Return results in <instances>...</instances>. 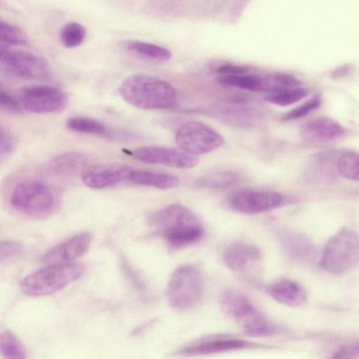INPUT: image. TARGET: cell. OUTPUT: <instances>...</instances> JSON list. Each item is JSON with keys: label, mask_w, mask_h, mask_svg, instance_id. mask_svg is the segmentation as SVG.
<instances>
[{"label": "cell", "mask_w": 359, "mask_h": 359, "mask_svg": "<svg viewBox=\"0 0 359 359\" xmlns=\"http://www.w3.org/2000/svg\"><path fill=\"white\" fill-rule=\"evenodd\" d=\"M148 222L174 249L197 243L204 235V229L197 217L180 204H171L153 212Z\"/></svg>", "instance_id": "obj_1"}, {"label": "cell", "mask_w": 359, "mask_h": 359, "mask_svg": "<svg viewBox=\"0 0 359 359\" xmlns=\"http://www.w3.org/2000/svg\"><path fill=\"white\" fill-rule=\"evenodd\" d=\"M118 92L128 103L142 109H165L173 107L177 95L167 81L136 74L127 77L120 85Z\"/></svg>", "instance_id": "obj_2"}, {"label": "cell", "mask_w": 359, "mask_h": 359, "mask_svg": "<svg viewBox=\"0 0 359 359\" xmlns=\"http://www.w3.org/2000/svg\"><path fill=\"white\" fill-rule=\"evenodd\" d=\"M84 270V266L80 263L50 264L25 277L20 283V289L29 297L50 295L79 279Z\"/></svg>", "instance_id": "obj_3"}, {"label": "cell", "mask_w": 359, "mask_h": 359, "mask_svg": "<svg viewBox=\"0 0 359 359\" xmlns=\"http://www.w3.org/2000/svg\"><path fill=\"white\" fill-rule=\"evenodd\" d=\"M203 290V279L198 269L191 265H182L171 274L167 287V299L172 309L184 311L200 302Z\"/></svg>", "instance_id": "obj_4"}, {"label": "cell", "mask_w": 359, "mask_h": 359, "mask_svg": "<svg viewBox=\"0 0 359 359\" xmlns=\"http://www.w3.org/2000/svg\"><path fill=\"white\" fill-rule=\"evenodd\" d=\"M358 257V235L353 229L344 228L327 241L322 254L320 266L327 272L339 273L354 266Z\"/></svg>", "instance_id": "obj_5"}, {"label": "cell", "mask_w": 359, "mask_h": 359, "mask_svg": "<svg viewBox=\"0 0 359 359\" xmlns=\"http://www.w3.org/2000/svg\"><path fill=\"white\" fill-rule=\"evenodd\" d=\"M11 203L18 212L32 217H42L52 212L55 198L44 183L34 180L24 181L13 189Z\"/></svg>", "instance_id": "obj_6"}, {"label": "cell", "mask_w": 359, "mask_h": 359, "mask_svg": "<svg viewBox=\"0 0 359 359\" xmlns=\"http://www.w3.org/2000/svg\"><path fill=\"white\" fill-rule=\"evenodd\" d=\"M175 142L180 149L196 156L219 148L224 140L209 125L192 120L180 125L175 134Z\"/></svg>", "instance_id": "obj_7"}, {"label": "cell", "mask_w": 359, "mask_h": 359, "mask_svg": "<svg viewBox=\"0 0 359 359\" xmlns=\"http://www.w3.org/2000/svg\"><path fill=\"white\" fill-rule=\"evenodd\" d=\"M18 100L21 108L35 114L60 112L68 104V97L62 90L42 84L22 87L18 92Z\"/></svg>", "instance_id": "obj_8"}, {"label": "cell", "mask_w": 359, "mask_h": 359, "mask_svg": "<svg viewBox=\"0 0 359 359\" xmlns=\"http://www.w3.org/2000/svg\"><path fill=\"white\" fill-rule=\"evenodd\" d=\"M0 66L13 76L26 79H45L50 73L48 64L41 57L1 43Z\"/></svg>", "instance_id": "obj_9"}, {"label": "cell", "mask_w": 359, "mask_h": 359, "mask_svg": "<svg viewBox=\"0 0 359 359\" xmlns=\"http://www.w3.org/2000/svg\"><path fill=\"white\" fill-rule=\"evenodd\" d=\"M264 346L227 334L202 337L178 349L175 354L182 356H198L226 353Z\"/></svg>", "instance_id": "obj_10"}, {"label": "cell", "mask_w": 359, "mask_h": 359, "mask_svg": "<svg viewBox=\"0 0 359 359\" xmlns=\"http://www.w3.org/2000/svg\"><path fill=\"white\" fill-rule=\"evenodd\" d=\"M212 116L221 123L238 129H255L264 121L262 111L243 102H231L215 107Z\"/></svg>", "instance_id": "obj_11"}, {"label": "cell", "mask_w": 359, "mask_h": 359, "mask_svg": "<svg viewBox=\"0 0 359 359\" xmlns=\"http://www.w3.org/2000/svg\"><path fill=\"white\" fill-rule=\"evenodd\" d=\"M131 155L144 163L161 164L176 168L187 169L196 166V156L180 148L165 147H142L133 150Z\"/></svg>", "instance_id": "obj_12"}, {"label": "cell", "mask_w": 359, "mask_h": 359, "mask_svg": "<svg viewBox=\"0 0 359 359\" xmlns=\"http://www.w3.org/2000/svg\"><path fill=\"white\" fill-rule=\"evenodd\" d=\"M276 235L280 248L292 260L307 265L315 263L317 248L307 236L290 228L278 229Z\"/></svg>", "instance_id": "obj_13"}, {"label": "cell", "mask_w": 359, "mask_h": 359, "mask_svg": "<svg viewBox=\"0 0 359 359\" xmlns=\"http://www.w3.org/2000/svg\"><path fill=\"white\" fill-rule=\"evenodd\" d=\"M283 201L282 195L273 191H244L234 194L230 203L239 212L257 214L280 206Z\"/></svg>", "instance_id": "obj_14"}, {"label": "cell", "mask_w": 359, "mask_h": 359, "mask_svg": "<svg viewBox=\"0 0 359 359\" xmlns=\"http://www.w3.org/2000/svg\"><path fill=\"white\" fill-rule=\"evenodd\" d=\"M300 135L309 143L330 142L347 135V129L332 118L321 116L311 118L300 127Z\"/></svg>", "instance_id": "obj_15"}, {"label": "cell", "mask_w": 359, "mask_h": 359, "mask_svg": "<svg viewBox=\"0 0 359 359\" xmlns=\"http://www.w3.org/2000/svg\"><path fill=\"white\" fill-rule=\"evenodd\" d=\"M132 168L128 165L110 163L86 167L81 177L88 187L103 189L128 181Z\"/></svg>", "instance_id": "obj_16"}, {"label": "cell", "mask_w": 359, "mask_h": 359, "mask_svg": "<svg viewBox=\"0 0 359 359\" xmlns=\"http://www.w3.org/2000/svg\"><path fill=\"white\" fill-rule=\"evenodd\" d=\"M222 311L243 326L262 316L252 302L236 290H225L219 297Z\"/></svg>", "instance_id": "obj_17"}, {"label": "cell", "mask_w": 359, "mask_h": 359, "mask_svg": "<svg viewBox=\"0 0 359 359\" xmlns=\"http://www.w3.org/2000/svg\"><path fill=\"white\" fill-rule=\"evenodd\" d=\"M91 236L89 233L77 234L49 249L41 259L48 264L70 263L83 256L89 249Z\"/></svg>", "instance_id": "obj_18"}, {"label": "cell", "mask_w": 359, "mask_h": 359, "mask_svg": "<svg viewBox=\"0 0 359 359\" xmlns=\"http://www.w3.org/2000/svg\"><path fill=\"white\" fill-rule=\"evenodd\" d=\"M262 257V251L257 246L245 242H235L229 245L222 254L225 264L238 273L245 272L259 262Z\"/></svg>", "instance_id": "obj_19"}, {"label": "cell", "mask_w": 359, "mask_h": 359, "mask_svg": "<svg viewBox=\"0 0 359 359\" xmlns=\"http://www.w3.org/2000/svg\"><path fill=\"white\" fill-rule=\"evenodd\" d=\"M217 80L223 86L252 92L267 93L278 88L273 73L259 74L248 71L240 74L217 76Z\"/></svg>", "instance_id": "obj_20"}, {"label": "cell", "mask_w": 359, "mask_h": 359, "mask_svg": "<svg viewBox=\"0 0 359 359\" xmlns=\"http://www.w3.org/2000/svg\"><path fill=\"white\" fill-rule=\"evenodd\" d=\"M87 157L79 152H66L53 157L45 165V170L59 179L69 180L81 175L86 168Z\"/></svg>", "instance_id": "obj_21"}, {"label": "cell", "mask_w": 359, "mask_h": 359, "mask_svg": "<svg viewBox=\"0 0 359 359\" xmlns=\"http://www.w3.org/2000/svg\"><path fill=\"white\" fill-rule=\"evenodd\" d=\"M339 151H325L315 154L309 161L305 170L308 180L329 182L337 177L336 160Z\"/></svg>", "instance_id": "obj_22"}, {"label": "cell", "mask_w": 359, "mask_h": 359, "mask_svg": "<svg viewBox=\"0 0 359 359\" xmlns=\"http://www.w3.org/2000/svg\"><path fill=\"white\" fill-rule=\"evenodd\" d=\"M266 291L276 302L290 307L301 306L307 299L306 292L303 287L288 278L272 283L267 287Z\"/></svg>", "instance_id": "obj_23"}, {"label": "cell", "mask_w": 359, "mask_h": 359, "mask_svg": "<svg viewBox=\"0 0 359 359\" xmlns=\"http://www.w3.org/2000/svg\"><path fill=\"white\" fill-rule=\"evenodd\" d=\"M66 126L70 130L83 134H90L107 139L123 138V131L116 132L104 123L93 118L74 116L69 118Z\"/></svg>", "instance_id": "obj_24"}, {"label": "cell", "mask_w": 359, "mask_h": 359, "mask_svg": "<svg viewBox=\"0 0 359 359\" xmlns=\"http://www.w3.org/2000/svg\"><path fill=\"white\" fill-rule=\"evenodd\" d=\"M128 181L158 189L173 188L177 187L180 184L178 178L171 175L134 170L133 168L130 172Z\"/></svg>", "instance_id": "obj_25"}, {"label": "cell", "mask_w": 359, "mask_h": 359, "mask_svg": "<svg viewBox=\"0 0 359 359\" xmlns=\"http://www.w3.org/2000/svg\"><path fill=\"white\" fill-rule=\"evenodd\" d=\"M121 46L139 57L154 61L165 62L172 57V53L168 49L151 43L126 40L121 42Z\"/></svg>", "instance_id": "obj_26"}, {"label": "cell", "mask_w": 359, "mask_h": 359, "mask_svg": "<svg viewBox=\"0 0 359 359\" xmlns=\"http://www.w3.org/2000/svg\"><path fill=\"white\" fill-rule=\"evenodd\" d=\"M309 93L308 90L301 86L280 88L267 93L264 100L271 104L285 107L293 104L304 99Z\"/></svg>", "instance_id": "obj_27"}, {"label": "cell", "mask_w": 359, "mask_h": 359, "mask_svg": "<svg viewBox=\"0 0 359 359\" xmlns=\"http://www.w3.org/2000/svg\"><path fill=\"white\" fill-rule=\"evenodd\" d=\"M239 176L233 171L220 170L208 173L199 177L195 185L204 189H226L234 185Z\"/></svg>", "instance_id": "obj_28"}, {"label": "cell", "mask_w": 359, "mask_h": 359, "mask_svg": "<svg viewBox=\"0 0 359 359\" xmlns=\"http://www.w3.org/2000/svg\"><path fill=\"white\" fill-rule=\"evenodd\" d=\"M0 355L4 359H28L23 344L10 330L0 333Z\"/></svg>", "instance_id": "obj_29"}, {"label": "cell", "mask_w": 359, "mask_h": 359, "mask_svg": "<svg viewBox=\"0 0 359 359\" xmlns=\"http://www.w3.org/2000/svg\"><path fill=\"white\" fill-rule=\"evenodd\" d=\"M336 168L337 174L353 181H358V154L353 150L339 151Z\"/></svg>", "instance_id": "obj_30"}, {"label": "cell", "mask_w": 359, "mask_h": 359, "mask_svg": "<svg viewBox=\"0 0 359 359\" xmlns=\"http://www.w3.org/2000/svg\"><path fill=\"white\" fill-rule=\"evenodd\" d=\"M86 36V28L77 22L67 23L60 33L61 43L65 47L69 48H75L82 44Z\"/></svg>", "instance_id": "obj_31"}, {"label": "cell", "mask_w": 359, "mask_h": 359, "mask_svg": "<svg viewBox=\"0 0 359 359\" xmlns=\"http://www.w3.org/2000/svg\"><path fill=\"white\" fill-rule=\"evenodd\" d=\"M243 330L245 334L253 337H271L284 332L283 327L263 316L243 326Z\"/></svg>", "instance_id": "obj_32"}, {"label": "cell", "mask_w": 359, "mask_h": 359, "mask_svg": "<svg viewBox=\"0 0 359 359\" xmlns=\"http://www.w3.org/2000/svg\"><path fill=\"white\" fill-rule=\"evenodd\" d=\"M27 39L20 29L0 18V43L7 46H24Z\"/></svg>", "instance_id": "obj_33"}, {"label": "cell", "mask_w": 359, "mask_h": 359, "mask_svg": "<svg viewBox=\"0 0 359 359\" xmlns=\"http://www.w3.org/2000/svg\"><path fill=\"white\" fill-rule=\"evenodd\" d=\"M322 103L320 95H316L298 107L283 114L282 121H290L304 118L318 109Z\"/></svg>", "instance_id": "obj_34"}, {"label": "cell", "mask_w": 359, "mask_h": 359, "mask_svg": "<svg viewBox=\"0 0 359 359\" xmlns=\"http://www.w3.org/2000/svg\"><path fill=\"white\" fill-rule=\"evenodd\" d=\"M22 245L13 241H0V262L11 259L21 254Z\"/></svg>", "instance_id": "obj_35"}, {"label": "cell", "mask_w": 359, "mask_h": 359, "mask_svg": "<svg viewBox=\"0 0 359 359\" xmlns=\"http://www.w3.org/2000/svg\"><path fill=\"white\" fill-rule=\"evenodd\" d=\"M0 108L13 112L21 110L18 98L0 84Z\"/></svg>", "instance_id": "obj_36"}, {"label": "cell", "mask_w": 359, "mask_h": 359, "mask_svg": "<svg viewBox=\"0 0 359 359\" xmlns=\"http://www.w3.org/2000/svg\"><path fill=\"white\" fill-rule=\"evenodd\" d=\"M358 344H346L339 348L330 359H358Z\"/></svg>", "instance_id": "obj_37"}, {"label": "cell", "mask_w": 359, "mask_h": 359, "mask_svg": "<svg viewBox=\"0 0 359 359\" xmlns=\"http://www.w3.org/2000/svg\"><path fill=\"white\" fill-rule=\"evenodd\" d=\"M14 147V140L11 133L0 125V156L10 154Z\"/></svg>", "instance_id": "obj_38"}, {"label": "cell", "mask_w": 359, "mask_h": 359, "mask_svg": "<svg viewBox=\"0 0 359 359\" xmlns=\"http://www.w3.org/2000/svg\"><path fill=\"white\" fill-rule=\"evenodd\" d=\"M248 67L232 64H223L215 67L217 76L240 74L248 72Z\"/></svg>", "instance_id": "obj_39"}, {"label": "cell", "mask_w": 359, "mask_h": 359, "mask_svg": "<svg viewBox=\"0 0 359 359\" xmlns=\"http://www.w3.org/2000/svg\"><path fill=\"white\" fill-rule=\"evenodd\" d=\"M349 69L350 67L348 65L345 67H341L338 69H336V72H333L334 76L337 78L342 77V74H344V73L347 74V73H348Z\"/></svg>", "instance_id": "obj_40"}]
</instances>
